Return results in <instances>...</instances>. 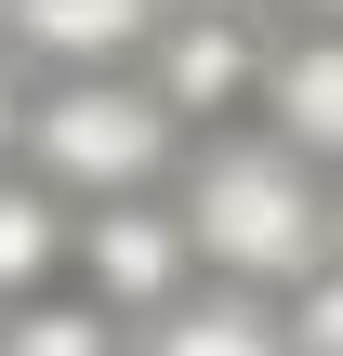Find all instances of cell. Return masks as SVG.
I'll list each match as a JSON object with an SVG mask.
<instances>
[{
	"label": "cell",
	"instance_id": "obj_1",
	"mask_svg": "<svg viewBox=\"0 0 343 356\" xmlns=\"http://www.w3.org/2000/svg\"><path fill=\"white\" fill-rule=\"evenodd\" d=\"M172 211L198 238V277H225V291H304L343 251V185L304 145H278L264 119L198 132L185 172H172Z\"/></svg>",
	"mask_w": 343,
	"mask_h": 356
},
{
	"label": "cell",
	"instance_id": "obj_2",
	"mask_svg": "<svg viewBox=\"0 0 343 356\" xmlns=\"http://www.w3.org/2000/svg\"><path fill=\"white\" fill-rule=\"evenodd\" d=\"M26 172L53 185V198H159L172 172H185V119L159 106V79H132V66H93V79H53L40 106H26Z\"/></svg>",
	"mask_w": 343,
	"mask_h": 356
},
{
	"label": "cell",
	"instance_id": "obj_3",
	"mask_svg": "<svg viewBox=\"0 0 343 356\" xmlns=\"http://www.w3.org/2000/svg\"><path fill=\"white\" fill-rule=\"evenodd\" d=\"M79 291H93L119 330L172 317V304L198 291V238H185L172 185H159V198H93V211H79Z\"/></svg>",
	"mask_w": 343,
	"mask_h": 356
},
{
	"label": "cell",
	"instance_id": "obj_4",
	"mask_svg": "<svg viewBox=\"0 0 343 356\" xmlns=\"http://www.w3.org/2000/svg\"><path fill=\"white\" fill-rule=\"evenodd\" d=\"M264 53H278V13H172L145 79H159V106L185 132H238L264 106Z\"/></svg>",
	"mask_w": 343,
	"mask_h": 356
},
{
	"label": "cell",
	"instance_id": "obj_5",
	"mask_svg": "<svg viewBox=\"0 0 343 356\" xmlns=\"http://www.w3.org/2000/svg\"><path fill=\"white\" fill-rule=\"evenodd\" d=\"M278 145H304L317 172L343 185V26H278L264 53V106H251Z\"/></svg>",
	"mask_w": 343,
	"mask_h": 356
},
{
	"label": "cell",
	"instance_id": "obj_6",
	"mask_svg": "<svg viewBox=\"0 0 343 356\" xmlns=\"http://www.w3.org/2000/svg\"><path fill=\"white\" fill-rule=\"evenodd\" d=\"M0 26L53 66V79H93V66H132V53H159V26H172V0H0Z\"/></svg>",
	"mask_w": 343,
	"mask_h": 356
},
{
	"label": "cell",
	"instance_id": "obj_7",
	"mask_svg": "<svg viewBox=\"0 0 343 356\" xmlns=\"http://www.w3.org/2000/svg\"><path fill=\"white\" fill-rule=\"evenodd\" d=\"M132 356H291V317H278V291H185L172 317H145Z\"/></svg>",
	"mask_w": 343,
	"mask_h": 356
},
{
	"label": "cell",
	"instance_id": "obj_8",
	"mask_svg": "<svg viewBox=\"0 0 343 356\" xmlns=\"http://www.w3.org/2000/svg\"><path fill=\"white\" fill-rule=\"evenodd\" d=\"M53 264H79V225L40 172H0V304H40Z\"/></svg>",
	"mask_w": 343,
	"mask_h": 356
},
{
	"label": "cell",
	"instance_id": "obj_9",
	"mask_svg": "<svg viewBox=\"0 0 343 356\" xmlns=\"http://www.w3.org/2000/svg\"><path fill=\"white\" fill-rule=\"evenodd\" d=\"M0 356H132V330L93 304V291H40L0 317Z\"/></svg>",
	"mask_w": 343,
	"mask_h": 356
},
{
	"label": "cell",
	"instance_id": "obj_10",
	"mask_svg": "<svg viewBox=\"0 0 343 356\" xmlns=\"http://www.w3.org/2000/svg\"><path fill=\"white\" fill-rule=\"evenodd\" d=\"M278 26H343V0H278Z\"/></svg>",
	"mask_w": 343,
	"mask_h": 356
},
{
	"label": "cell",
	"instance_id": "obj_11",
	"mask_svg": "<svg viewBox=\"0 0 343 356\" xmlns=\"http://www.w3.org/2000/svg\"><path fill=\"white\" fill-rule=\"evenodd\" d=\"M172 13H278V0H172Z\"/></svg>",
	"mask_w": 343,
	"mask_h": 356
},
{
	"label": "cell",
	"instance_id": "obj_12",
	"mask_svg": "<svg viewBox=\"0 0 343 356\" xmlns=\"http://www.w3.org/2000/svg\"><path fill=\"white\" fill-rule=\"evenodd\" d=\"M0 145H26V106H13V79H0Z\"/></svg>",
	"mask_w": 343,
	"mask_h": 356
}]
</instances>
